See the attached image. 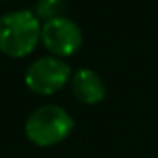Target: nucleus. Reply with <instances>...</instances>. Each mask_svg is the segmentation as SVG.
I'll use <instances>...</instances> for the list:
<instances>
[{
    "instance_id": "f257e3e1",
    "label": "nucleus",
    "mask_w": 158,
    "mask_h": 158,
    "mask_svg": "<svg viewBox=\"0 0 158 158\" xmlns=\"http://www.w3.org/2000/svg\"><path fill=\"white\" fill-rule=\"evenodd\" d=\"M41 21L31 10H15L0 17V53L24 58L41 41Z\"/></svg>"
},
{
    "instance_id": "39448f33",
    "label": "nucleus",
    "mask_w": 158,
    "mask_h": 158,
    "mask_svg": "<svg viewBox=\"0 0 158 158\" xmlns=\"http://www.w3.org/2000/svg\"><path fill=\"white\" fill-rule=\"evenodd\" d=\"M72 94L78 102L85 106H95L106 99V85L97 72L90 68H78L70 80Z\"/></svg>"
},
{
    "instance_id": "f03ea898",
    "label": "nucleus",
    "mask_w": 158,
    "mask_h": 158,
    "mask_svg": "<svg viewBox=\"0 0 158 158\" xmlns=\"http://www.w3.org/2000/svg\"><path fill=\"white\" fill-rule=\"evenodd\" d=\"M75 121L61 106L48 104L34 109L24 124L26 138L32 144L49 148L60 144L72 134Z\"/></svg>"
},
{
    "instance_id": "423d86ee",
    "label": "nucleus",
    "mask_w": 158,
    "mask_h": 158,
    "mask_svg": "<svg viewBox=\"0 0 158 158\" xmlns=\"http://www.w3.org/2000/svg\"><path fill=\"white\" fill-rule=\"evenodd\" d=\"M65 9V0H38L36 2V17L39 21H51V19L61 17V12Z\"/></svg>"
},
{
    "instance_id": "7ed1b4c3",
    "label": "nucleus",
    "mask_w": 158,
    "mask_h": 158,
    "mask_svg": "<svg viewBox=\"0 0 158 158\" xmlns=\"http://www.w3.org/2000/svg\"><path fill=\"white\" fill-rule=\"evenodd\" d=\"M72 68L61 58L43 56L27 66L24 83L36 95H55L72 80Z\"/></svg>"
},
{
    "instance_id": "20e7f679",
    "label": "nucleus",
    "mask_w": 158,
    "mask_h": 158,
    "mask_svg": "<svg viewBox=\"0 0 158 158\" xmlns=\"http://www.w3.org/2000/svg\"><path fill=\"white\" fill-rule=\"evenodd\" d=\"M41 43L51 53V56L63 60L73 56L82 48L83 34L75 21L61 15V17L51 19L43 24Z\"/></svg>"
}]
</instances>
